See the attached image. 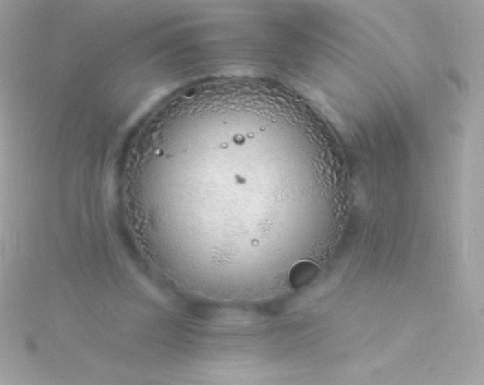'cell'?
I'll return each instance as SVG.
<instances>
[{
    "mask_svg": "<svg viewBox=\"0 0 484 385\" xmlns=\"http://www.w3.org/2000/svg\"><path fill=\"white\" fill-rule=\"evenodd\" d=\"M319 269L316 265L310 262L297 263L290 271L289 280L295 288H301L307 286L315 280Z\"/></svg>",
    "mask_w": 484,
    "mask_h": 385,
    "instance_id": "obj_1",
    "label": "cell"
}]
</instances>
